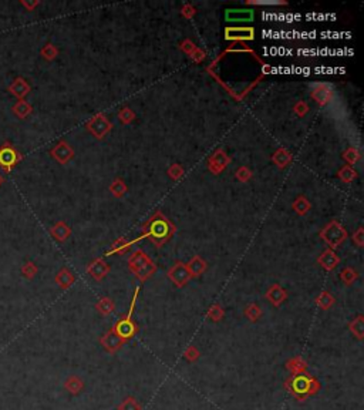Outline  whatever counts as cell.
I'll return each mask as SVG.
<instances>
[{
  "label": "cell",
  "mask_w": 364,
  "mask_h": 410,
  "mask_svg": "<svg viewBox=\"0 0 364 410\" xmlns=\"http://www.w3.org/2000/svg\"><path fill=\"white\" fill-rule=\"evenodd\" d=\"M286 388L296 399L304 400L309 396H313L320 390V383L315 377L306 375V372H304L300 375H293L290 379H287Z\"/></svg>",
  "instance_id": "obj_1"
},
{
  "label": "cell",
  "mask_w": 364,
  "mask_h": 410,
  "mask_svg": "<svg viewBox=\"0 0 364 410\" xmlns=\"http://www.w3.org/2000/svg\"><path fill=\"white\" fill-rule=\"evenodd\" d=\"M133 308H134V302L131 303V309H130V313H128V316L127 318H124V319H121L118 324L116 325V328H114V332H116L117 335L122 339V341H128V339H131L134 335L137 333V326L133 324V321H131V312H133Z\"/></svg>",
  "instance_id": "obj_2"
},
{
  "label": "cell",
  "mask_w": 364,
  "mask_h": 410,
  "mask_svg": "<svg viewBox=\"0 0 364 410\" xmlns=\"http://www.w3.org/2000/svg\"><path fill=\"white\" fill-rule=\"evenodd\" d=\"M130 265H131V268L134 269V272L141 279L148 278L149 275L152 274V271H154L152 263L149 262V259H147V258H145L144 255H141V254L134 255L133 258H131V261H130Z\"/></svg>",
  "instance_id": "obj_3"
},
{
  "label": "cell",
  "mask_w": 364,
  "mask_h": 410,
  "mask_svg": "<svg viewBox=\"0 0 364 410\" xmlns=\"http://www.w3.org/2000/svg\"><path fill=\"white\" fill-rule=\"evenodd\" d=\"M100 342L102 345V347H104L107 352H110V353L117 352V350L122 346V344H124V341L117 335L116 332H114V329H113V330H108V332L101 338Z\"/></svg>",
  "instance_id": "obj_4"
},
{
  "label": "cell",
  "mask_w": 364,
  "mask_h": 410,
  "mask_svg": "<svg viewBox=\"0 0 364 410\" xmlns=\"http://www.w3.org/2000/svg\"><path fill=\"white\" fill-rule=\"evenodd\" d=\"M169 278L172 279L178 286H182V285L186 283V281L189 279V272H188L186 266H183L181 263H177V265L169 271Z\"/></svg>",
  "instance_id": "obj_5"
},
{
  "label": "cell",
  "mask_w": 364,
  "mask_h": 410,
  "mask_svg": "<svg viewBox=\"0 0 364 410\" xmlns=\"http://www.w3.org/2000/svg\"><path fill=\"white\" fill-rule=\"evenodd\" d=\"M286 367L292 372V375H300V373H304L307 370V362L300 356L292 358V359L286 362Z\"/></svg>",
  "instance_id": "obj_6"
},
{
  "label": "cell",
  "mask_w": 364,
  "mask_h": 410,
  "mask_svg": "<svg viewBox=\"0 0 364 410\" xmlns=\"http://www.w3.org/2000/svg\"><path fill=\"white\" fill-rule=\"evenodd\" d=\"M266 296H267V299H269L273 305L279 306L282 302L286 299V292L282 289L279 285H273V286L267 291Z\"/></svg>",
  "instance_id": "obj_7"
},
{
  "label": "cell",
  "mask_w": 364,
  "mask_h": 410,
  "mask_svg": "<svg viewBox=\"0 0 364 410\" xmlns=\"http://www.w3.org/2000/svg\"><path fill=\"white\" fill-rule=\"evenodd\" d=\"M90 275H93L96 279H101L105 277V274L108 272V266L102 261H96L90 268H88Z\"/></svg>",
  "instance_id": "obj_8"
},
{
  "label": "cell",
  "mask_w": 364,
  "mask_h": 410,
  "mask_svg": "<svg viewBox=\"0 0 364 410\" xmlns=\"http://www.w3.org/2000/svg\"><path fill=\"white\" fill-rule=\"evenodd\" d=\"M84 383L81 379H79L77 376H71L68 380L66 382V389L73 394L80 393L83 390Z\"/></svg>",
  "instance_id": "obj_9"
},
{
  "label": "cell",
  "mask_w": 364,
  "mask_h": 410,
  "mask_svg": "<svg viewBox=\"0 0 364 410\" xmlns=\"http://www.w3.org/2000/svg\"><path fill=\"white\" fill-rule=\"evenodd\" d=\"M350 330H351V333L357 338V339H363L364 338V321H363V316H359V318H356L351 324H350Z\"/></svg>",
  "instance_id": "obj_10"
},
{
  "label": "cell",
  "mask_w": 364,
  "mask_h": 410,
  "mask_svg": "<svg viewBox=\"0 0 364 410\" xmlns=\"http://www.w3.org/2000/svg\"><path fill=\"white\" fill-rule=\"evenodd\" d=\"M205 268H206V265H205V262L201 259V258H194L191 262H189V265H188V272H189V275H194V277H198V275H201L203 271H205Z\"/></svg>",
  "instance_id": "obj_11"
},
{
  "label": "cell",
  "mask_w": 364,
  "mask_h": 410,
  "mask_svg": "<svg viewBox=\"0 0 364 410\" xmlns=\"http://www.w3.org/2000/svg\"><path fill=\"white\" fill-rule=\"evenodd\" d=\"M117 410H141V405L137 402L135 397L128 396V397H125V399L118 405Z\"/></svg>",
  "instance_id": "obj_12"
},
{
  "label": "cell",
  "mask_w": 364,
  "mask_h": 410,
  "mask_svg": "<svg viewBox=\"0 0 364 410\" xmlns=\"http://www.w3.org/2000/svg\"><path fill=\"white\" fill-rule=\"evenodd\" d=\"M320 263L326 268V269H333L337 265V258L331 254V252H326L322 258H320Z\"/></svg>",
  "instance_id": "obj_13"
},
{
  "label": "cell",
  "mask_w": 364,
  "mask_h": 410,
  "mask_svg": "<svg viewBox=\"0 0 364 410\" xmlns=\"http://www.w3.org/2000/svg\"><path fill=\"white\" fill-rule=\"evenodd\" d=\"M97 309H99L102 315H108L110 312H113V309H114V303H113L108 298H104V299H101L99 303H97Z\"/></svg>",
  "instance_id": "obj_14"
},
{
  "label": "cell",
  "mask_w": 364,
  "mask_h": 410,
  "mask_svg": "<svg viewBox=\"0 0 364 410\" xmlns=\"http://www.w3.org/2000/svg\"><path fill=\"white\" fill-rule=\"evenodd\" d=\"M199 356H201V353H199L198 347H195V346H189V347H186V350L183 352V358L188 362H191V363L198 361Z\"/></svg>",
  "instance_id": "obj_15"
},
{
  "label": "cell",
  "mask_w": 364,
  "mask_h": 410,
  "mask_svg": "<svg viewBox=\"0 0 364 410\" xmlns=\"http://www.w3.org/2000/svg\"><path fill=\"white\" fill-rule=\"evenodd\" d=\"M333 303V296L327 292H323L322 295L317 298V305L322 308V309H327L330 308V305Z\"/></svg>",
  "instance_id": "obj_16"
},
{
  "label": "cell",
  "mask_w": 364,
  "mask_h": 410,
  "mask_svg": "<svg viewBox=\"0 0 364 410\" xmlns=\"http://www.w3.org/2000/svg\"><path fill=\"white\" fill-rule=\"evenodd\" d=\"M261 309H259V306L258 305H249L248 308H246V311H245V315L248 316L249 321H252V322H255V321H258V318L261 316Z\"/></svg>",
  "instance_id": "obj_17"
},
{
  "label": "cell",
  "mask_w": 364,
  "mask_h": 410,
  "mask_svg": "<svg viewBox=\"0 0 364 410\" xmlns=\"http://www.w3.org/2000/svg\"><path fill=\"white\" fill-rule=\"evenodd\" d=\"M208 316H209L212 321H221V319H222V316H223V311H222L218 305H215V306H212V308L209 309V312H208Z\"/></svg>",
  "instance_id": "obj_18"
},
{
  "label": "cell",
  "mask_w": 364,
  "mask_h": 410,
  "mask_svg": "<svg viewBox=\"0 0 364 410\" xmlns=\"http://www.w3.org/2000/svg\"><path fill=\"white\" fill-rule=\"evenodd\" d=\"M356 278H357V274H356L353 269H348V268L347 269H344L343 274H342V279H343L346 283H351Z\"/></svg>",
  "instance_id": "obj_19"
}]
</instances>
